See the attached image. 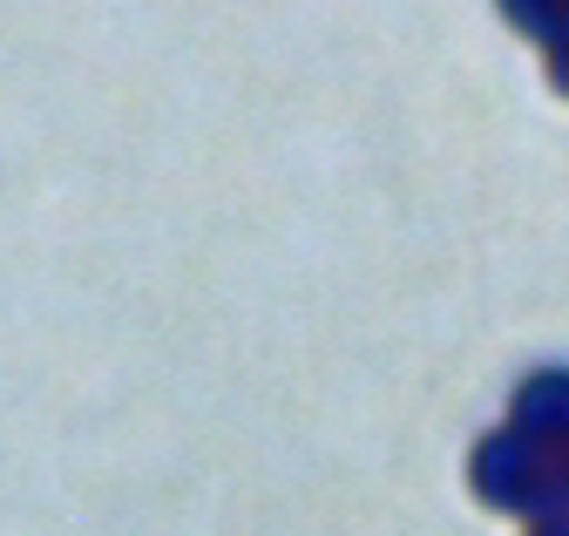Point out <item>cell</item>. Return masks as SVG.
<instances>
[{
  "instance_id": "obj_1",
  "label": "cell",
  "mask_w": 569,
  "mask_h": 536,
  "mask_svg": "<svg viewBox=\"0 0 569 536\" xmlns=\"http://www.w3.org/2000/svg\"><path fill=\"white\" fill-rule=\"evenodd\" d=\"M468 476H475L481 503L529 516L536 509V483H542V441H529L522 428H495V435H481Z\"/></svg>"
},
{
  "instance_id": "obj_2",
  "label": "cell",
  "mask_w": 569,
  "mask_h": 536,
  "mask_svg": "<svg viewBox=\"0 0 569 536\" xmlns=\"http://www.w3.org/2000/svg\"><path fill=\"white\" fill-rule=\"evenodd\" d=\"M509 428H522V435L542 441V448H569V374H562V367L529 374V380L516 387V421H509Z\"/></svg>"
},
{
  "instance_id": "obj_3",
  "label": "cell",
  "mask_w": 569,
  "mask_h": 536,
  "mask_svg": "<svg viewBox=\"0 0 569 536\" xmlns=\"http://www.w3.org/2000/svg\"><path fill=\"white\" fill-rule=\"evenodd\" d=\"M502 14H509L522 34H536L542 48L569 41V0H502Z\"/></svg>"
},
{
  "instance_id": "obj_4",
  "label": "cell",
  "mask_w": 569,
  "mask_h": 536,
  "mask_svg": "<svg viewBox=\"0 0 569 536\" xmlns=\"http://www.w3.org/2000/svg\"><path fill=\"white\" fill-rule=\"evenodd\" d=\"M542 516H569V448H542V483H536L529 523H542Z\"/></svg>"
},
{
  "instance_id": "obj_5",
  "label": "cell",
  "mask_w": 569,
  "mask_h": 536,
  "mask_svg": "<svg viewBox=\"0 0 569 536\" xmlns=\"http://www.w3.org/2000/svg\"><path fill=\"white\" fill-rule=\"evenodd\" d=\"M529 536H569V516H542V523H529Z\"/></svg>"
}]
</instances>
